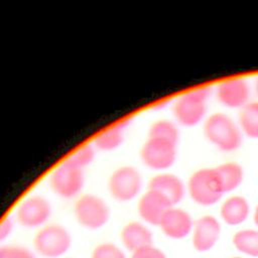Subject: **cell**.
<instances>
[{
    "instance_id": "cell-15",
    "label": "cell",
    "mask_w": 258,
    "mask_h": 258,
    "mask_svg": "<svg viewBox=\"0 0 258 258\" xmlns=\"http://www.w3.org/2000/svg\"><path fill=\"white\" fill-rule=\"evenodd\" d=\"M122 245L129 251L134 252L142 247L152 244L153 235L150 229L143 223L133 221L126 224L120 233Z\"/></svg>"
},
{
    "instance_id": "cell-23",
    "label": "cell",
    "mask_w": 258,
    "mask_h": 258,
    "mask_svg": "<svg viewBox=\"0 0 258 258\" xmlns=\"http://www.w3.org/2000/svg\"><path fill=\"white\" fill-rule=\"evenodd\" d=\"M91 258H127L125 252L114 243L104 242L92 251Z\"/></svg>"
},
{
    "instance_id": "cell-18",
    "label": "cell",
    "mask_w": 258,
    "mask_h": 258,
    "mask_svg": "<svg viewBox=\"0 0 258 258\" xmlns=\"http://www.w3.org/2000/svg\"><path fill=\"white\" fill-rule=\"evenodd\" d=\"M221 179L224 192H229L238 188L245 176L243 166L236 161H226L215 167Z\"/></svg>"
},
{
    "instance_id": "cell-10",
    "label": "cell",
    "mask_w": 258,
    "mask_h": 258,
    "mask_svg": "<svg viewBox=\"0 0 258 258\" xmlns=\"http://www.w3.org/2000/svg\"><path fill=\"white\" fill-rule=\"evenodd\" d=\"M216 98L221 105L230 109H242L249 103L251 89L243 78L225 80L216 87Z\"/></svg>"
},
{
    "instance_id": "cell-26",
    "label": "cell",
    "mask_w": 258,
    "mask_h": 258,
    "mask_svg": "<svg viewBox=\"0 0 258 258\" xmlns=\"http://www.w3.org/2000/svg\"><path fill=\"white\" fill-rule=\"evenodd\" d=\"M14 225L15 221L10 217H7L0 222V243L5 241L11 235Z\"/></svg>"
},
{
    "instance_id": "cell-4",
    "label": "cell",
    "mask_w": 258,
    "mask_h": 258,
    "mask_svg": "<svg viewBox=\"0 0 258 258\" xmlns=\"http://www.w3.org/2000/svg\"><path fill=\"white\" fill-rule=\"evenodd\" d=\"M72 245L70 232L58 224L41 227L33 238V248L44 258H59L63 256Z\"/></svg>"
},
{
    "instance_id": "cell-14",
    "label": "cell",
    "mask_w": 258,
    "mask_h": 258,
    "mask_svg": "<svg viewBox=\"0 0 258 258\" xmlns=\"http://www.w3.org/2000/svg\"><path fill=\"white\" fill-rule=\"evenodd\" d=\"M148 189L155 190L164 196L174 207L181 202L185 195V185L181 178L170 172H158L148 182Z\"/></svg>"
},
{
    "instance_id": "cell-9",
    "label": "cell",
    "mask_w": 258,
    "mask_h": 258,
    "mask_svg": "<svg viewBox=\"0 0 258 258\" xmlns=\"http://www.w3.org/2000/svg\"><path fill=\"white\" fill-rule=\"evenodd\" d=\"M51 210L47 199L39 195H33L27 197L18 205L15 219L24 228H41L49 220Z\"/></svg>"
},
{
    "instance_id": "cell-25",
    "label": "cell",
    "mask_w": 258,
    "mask_h": 258,
    "mask_svg": "<svg viewBox=\"0 0 258 258\" xmlns=\"http://www.w3.org/2000/svg\"><path fill=\"white\" fill-rule=\"evenodd\" d=\"M131 258H166V256L158 248L149 245L132 252Z\"/></svg>"
},
{
    "instance_id": "cell-5",
    "label": "cell",
    "mask_w": 258,
    "mask_h": 258,
    "mask_svg": "<svg viewBox=\"0 0 258 258\" xmlns=\"http://www.w3.org/2000/svg\"><path fill=\"white\" fill-rule=\"evenodd\" d=\"M74 215L83 228L98 230L108 223L110 208L102 198L92 194H85L75 203Z\"/></svg>"
},
{
    "instance_id": "cell-24",
    "label": "cell",
    "mask_w": 258,
    "mask_h": 258,
    "mask_svg": "<svg viewBox=\"0 0 258 258\" xmlns=\"http://www.w3.org/2000/svg\"><path fill=\"white\" fill-rule=\"evenodd\" d=\"M0 258H36L35 255L22 246H0Z\"/></svg>"
},
{
    "instance_id": "cell-1",
    "label": "cell",
    "mask_w": 258,
    "mask_h": 258,
    "mask_svg": "<svg viewBox=\"0 0 258 258\" xmlns=\"http://www.w3.org/2000/svg\"><path fill=\"white\" fill-rule=\"evenodd\" d=\"M203 132L206 139L221 151H235L243 143L244 135L238 122L222 112L213 113L205 119Z\"/></svg>"
},
{
    "instance_id": "cell-2",
    "label": "cell",
    "mask_w": 258,
    "mask_h": 258,
    "mask_svg": "<svg viewBox=\"0 0 258 258\" xmlns=\"http://www.w3.org/2000/svg\"><path fill=\"white\" fill-rule=\"evenodd\" d=\"M211 93V88L203 87L180 95L172 105V114L176 123L184 127H195L204 122L207 118Z\"/></svg>"
},
{
    "instance_id": "cell-16",
    "label": "cell",
    "mask_w": 258,
    "mask_h": 258,
    "mask_svg": "<svg viewBox=\"0 0 258 258\" xmlns=\"http://www.w3.org/2000/svg\"><path fill=\"white\" fill-rule=\"evenodd\" d=\"M250 213V205L242 196H232L221 206L222 220L229 226H237L244 223Z\"/></svg>"
},
{
    "instance_id": "cell-29",
    "label": "cell",
    "mask_w": 258,
    "mask_h": 258,
    "mask_svg": "<svg viewBox=\"0 0 258 258\" xmlns=\"http://www.w3.org/2000/svg\"><path fill=\"white\" fill-rule=\"evenodd\" d=\"M234 258H241V257H234Z\"/></svg>"
},
{
    "instance_id": "cell-21",
    "label": "cell",
    "mask_w": 258,
    "mask_h": 258,
    "mask_svg": "<svg viewBox=\"0 0 258 258\" xmlns=\"http://www.w3.org/2000/svg\"><path fill=\"white\" fill-rule=\"evenodd\" d=\"M148 137L159 138L177 144L179 140V129L175 122L167 119H159L149 126Z\"/></svg>"
},
{
    "instance_id": "cell-20",
    "label": "cell",
    "mask_w": 258,
    "mask_h": 258,
    "mask_svg": "<svg viewBox=\"0 0 258 258\" xmlns=\"http://www.w3.org/2000/svg\"><path fill=\"white\" fill-rule=\"evenodd\" d=\"M233 244L239 252L258 257V230L245 229L238 231L233 237Z\"/></svg>"
},
{
    "instance_id": "cell-28",
    "label": "cell",
    "mask_w": 258,
    "mask_h": 258,
    "mask_svg": "<svg viewBox=\"0 0 258 258\" xmlns=\"http://www.w3.org/2000/svg\"><path fill=\"white\" fill-rule=\"evenodd\" d=\"M255 90H256V92H257V94H258V78H257L256 81H255Z\"/></svg>"
},
{
    "instance_id": "cell-11",
    "label": "cell",
    "mask_w": 258,
    "mask_h": 258,
    "mask_svg": "<svg viewBox=\"0 0 258 258\" xmlns=\"http://www.w3.org/2000/svg\"><path fill=\"white\" fill-rule=\"evenodd\" d=\"M171 207L173 206L164 196L147 189L138 201L137 212L142 221L152 226H158L164 213Z\"/></svg>"
},
{
    "instance_id": "cell-22",
    "label": "cell",
    "mask_w": 258,
    "mask_h": 258,
    "mask_svg": "<svg viewBox=\"0 0 258 258\" xmlns=\"http://www.w3.org/2000/svg\"><path fill=\"white\" fill-rule=\"evenodd\" d=\"M95 158V147L94 145L86 144L77 148L67 160L73 163L74 165L84 169L86 166L91 164Z\"/></svg>"
},
{
    "instance_id": "cell-13",
    "label": "cell",
    "mask_w": 258,
    "mask_h": 258,
    "mask_svg": "<svg viewBox=\"0 0 258 258\" xmlns=\"http://www.w3.org/2000/svg\"><path fill=\"white\" fill-rule=\"evenodd\" d=\"M158 226L166 237L182 239L190 233L194 222L186 211L171 207L164 213Z\"/></svg>"
},
{
    "instance_id": "cell-19",
    "label": "cell",
    "mask_w": 258,
    "mask_h": 258,
    "mask_svg": "<svg viewBox=\"0 0 258 258\" xmlns=\"http://www.w3.org/2000/svg\"><path fill=\"white\" fill-rule=\"evenodd\" d=\"M238 124L244 136L258 139V101L249 102L240 109Z\"/></svg>"
},
{
    "instance_id": "cell-6",
    "label": "cell",
    "mask_w": 258,
    "mask_h": 258,
    "mask_svg": "<svg viewBox=\"0 0 258 258\" xmlns=\"http://www.w3.org/2000/svg\"><path fill=\"white\" fill-rule=\"evenodd\" d=\"M142 175L132 165H122L116 168L108 180V189L112 198L120 203L134 200L141 191Z\"/></svg>"
},
{
    "instance_id": "cell-8",
    "label": "cell",
    "mask_w": 258,
    "mask_h": 258,
    "mask_svg": "<svg viewBox=\"0 0 258 258\" xmlns=\"http://www.w3.org/2000/svg\"><path fill=\"white\" fill-rule=\"evenodd\" d=\"M177 156V144L167 140L147 137L140 149V158L145 166L155 171L170 168Z\"/></svg>"
},
{
    "instance_id": "cell-27",
    "label": "cell",
    "mask_w": 258,
    "mask_h": 258,
    "mask_svg": "<svg viewBox=\"0 0 258 258\" xmlns=\"http://www.w3.org/2000/svg\"><path fill=\"white\" fill-rule=\"evenodd\" d=\"M253 221H254V224H255V226H256V227H257V229H258V205L256 206V208H255V210H254Z\"/></svg>"
},
{
    "instance_id": "cell-12",
    "label": "cell",
    "mask_w": 258,
    "mask_h": 258,
    "mask_svg": "<svg viewBox=\"0 0 258 258\" xmlns=\"http://www.w3.org/2000/svg\"><path fill=\"white\" fill-rule=\"evenodd\" d=\"M192 246L199 252L210 250L220 238L221 225L211 215L203 216L194 222Z\"/></svg>"
},
{
    "instance_id": "cell-7",
    "label": "cell",
    "mask_w": 258,
    "mask_h": 258,
    "mask_svg": "<svg viewBox=\"0 0 258 258\" xmlns=\"http://www.w3.org/2000/svg\"><path fill=\"white\" fill-rule=\"evenodd\" d=\"M49 185L52 191L60 198H75L82 191L85 185L84 169L66 159L51 172Z\"/></svg>"
},
{
    "instance_id": "cell-3",
    "label": "cell",
    "mask_w": 258,
    "mask_h": 258,
    "mask_svg": "<svg viewBox=\"0 0 258 258\" xmlns=\"http://www.w3.org/2000/svg\"><path fill=\"white\" fill-rule=\"evenodd\" d=\"M186 187L190 199L205 207L217 204L225 194L215 167H204L192 172Z\"/></svg>"
},
{
    "instance_id": "cell-17",
    "label": "cell",
    "mask_w": 258,
    "mask_h": 258,
    "mask_svg": "<svg viewBox=\"0 0 258 258\" xmlns=\"http://www.w3.org/2000/svg\"><path fill=\"white\" fill-rule=\"evenodd\" d=\"M129 121L125 120L101 131L94 139V147L102 151H113L120 147L124 140V129Z\"/></svg>"
}]
</instances>
